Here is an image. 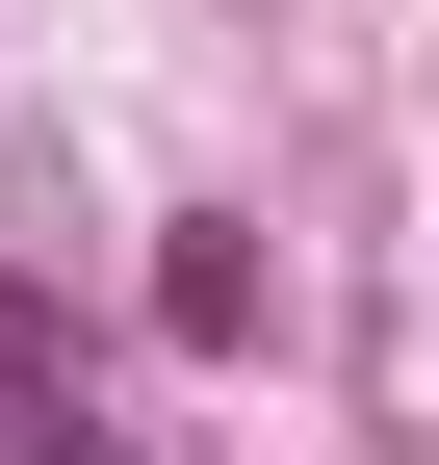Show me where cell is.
<instances>
[{"label":"cell","mask_w":439,"mask_h":465,"mask_svg":"<svg viewBox=\"0 0 439 465\" xmlns=\"http://www.w3.org/2000/svg\"><path fill=\"white\" fill-rule=\"evenodd\" d=\"M259 311H285V259H259L233 207H181V232H155V336H181V362H233Z\"/></svg>","instance_id":"cell-1"},{"label":"cell","mask_w":439,"mask_h":465,"mask_svg":"<svg viewBox=\"0 0 439 465\" xmlns=\"http://www.w3.org/2000/svg\"><path fill=\"white\" fill-rule=\"evenodd\" d=\"M0 388L52 414V284H26V259H0Z\"/></svg>","instance_id":"cell-2"},{"label":"cell","mask_w":439,"mask_h":465,"mask_svg":"<svg viewBox=\"0 0 439 465\" xmlns=\"http://www.w3.org/2000/svg\"><path fill=\"white\" fill-rule=\"evenodd\" d=\"M0 465H26V414H0Z\"/></svg>","instance_id":"cell-3"}]
</instances>
